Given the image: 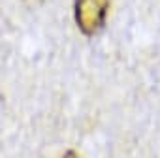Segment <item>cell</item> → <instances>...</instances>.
Segmentation results:
<instances>
[{
	"mask_svg": "<svg viewBox=\"0 0 160 158\" xmlns=\"http://www.w3.org/2000/svg\"><path fill=\"white\" fill-rule=\"evenodd\" d=\"M109 0H75L73 2V19L79 32L85 36L98 34L108 17Z\"/></svg>",
	"mask_w": 160,
	"mask_h": 158,
	"instance_id": "cell-1",
	"label": "cell"
},
{
	"mask_svg": "<svg viewBox=\"0 0 160 158\" xmlns=\"http://www.w3.org/2000/svg\"><path fill=\"white\" fill-rule=\"evenodd\" d=\"M62 158H79V154H77L75 151H68V152H66Z\"/></svg>",
	"mask_w": 160,
	"mask_h": 158,
	"instance_id": "cell-2",
	"label": "cell"
}]
</instances>
